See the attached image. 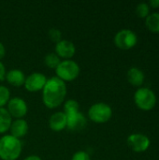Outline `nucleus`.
Masks as SVG:
<instances>
[{
  "label": "nucleus",
  "mask_w": 159,
  "mask_h": 160,
  "mask_svg": "<svg viewBox=\"0 0 159 160\" xmlns=\"http://www.w3.org/2000/svg\"><path fill=\"white\" fill-rule=\"evenodd\" d=\"M67 96L66 82L57 77L48 79L42 89V101L49 109L59 107Z\"/></svg>",
  "instance_id": "obj_1"
},
{
  "label": "nucleus",
  "mask_w": 159,
  "mask_h": 160,
  "mask_svg": "<svg viewBox=\"0 0 159 160\" xmlns=\"http://www.w3.org/2000/svg\"><path fill=\"white\" fill-rule=\"evenodd\" d=\"M22 144L21 140L4 135L0 138V158L2 160H16L22 154Z\"/></svg>",
  "instance_id": "obj_2"
},
{
  "label": "nucleus",
  "mask_w": 159,
  "mask_h": 160,
  "mask_svg": "<svg viewBox=\"0 0 159 160\" xmlns=\"http://www.w3.org/2000/svg\"><path fill=\"white\" fill-rule=\"evenodd\" d=\"M56 77L63 82H71L78 78L80 66L73 60H63L55 68Z\"/></svg>",
  "instance_id": "obj_3"
},
{
  "label": "nucleus",
  "mask_w": 159,
  "mask_h": 160,
  "mask_svg": "<svg viewBox=\"0 0 159 160\" xmlns=\"http://www.w3.org/2000/svg\"><path fill=\"white\" fill-rule=\"evenodd\" d=\"M134 101L139 109L142 111H151L157 104V97L151 89L141 87L135 92Z\"/></svg>",
  "instance_id": "obj_4"
},
{
  "label": "nucleus",
  "mask_w": 159,
  "mask_h": 160,
  "mask_svg": "<svg viewBox=\"0 0 159 160\" xmlns=\"http://www.w3.org/2000/svg\"><path fill=\"white\" fill-rule=\"evenodd\" d=\"M112 116V110L110 105L104 102L93 104L88 110V117L97 124L107 123Z\"/></svg>",
  "instance_id": "obj_5"
},
{
  "label": "nucleus",
  "mask_w": 159,
  "mask_h": 160,
  "mask_svg": "<svg viewBox=\"0 0 159 160\" xmlns=\"http://www.w3.org/2000/svg\"><path fill=\"white\" fill-rule=\"evenodd\" d=\"M137 35L130 29H122L114 36V44L121 50H129L136 46Z\"/></svg>",
  "instance_id": "obj_6"
},
{
  "label": "nucleus",
  "mask_w": 159,
  "mask_h": 160,
  "mask_svg": "<svg viewBox=\"0 0 159 160\" xmlns=\"http://www.w3.org/2000/svg\"><path fill=\"white\" fill-rule=\"evenodd\" d=\"M127 142L130 149L136 153H143L147 151L151 144L149 138L141 133H134L129 135Z\"/></svg>",
  "instance_id": "obj_7"
},
{
  "label": "nucleus",
  "mask_w": 159,
  "mask_h": 160,
  "mask_svg": "<svg viewBox=\"0 0 159 160\" xmlns=\"http://www.w3.org/2000/svg\"><path fill=\"white\" fill-rule=\"evenodd\" d=\"M7 106V110L10 114V116L16 119H22L23 116L26 115L28 112V107L26 102L19 97L10 98Z\"/></svg>",
  "instance_id": "obj_8"
},
{
  "label": "nucleus",
  "mask_w": 159,
  "mask_h": 160,
  "mask_svg": "<svg viewBox=\"0 0 159 160\" xmlns=\"http://www.w3.org/2000/svg\"><path fill=\"white\" fill-rule=\"evenodd\" d=\"M47 80L48 79L43 73L34 72L25 78V82L23 85L28 92L35 93V92L42 91V89L46 84Z\"/></svg>",
  "instance_id": "obj_9"
},
{
  "label": "nucleus",
  "mask_w": 159,
  "mask_h": 160,
  "mask_svg": "<svg viewBox=\"0 0 159 160\" xmlns=\"http://www.w3.org/2000/svg\"><path fill=\"white\" fill-rule=\"evenodd\" d=\"M86 126V117L81 112L67 115V128L69 131H81L84 129Z\"/></svg>",
  "instance_id": "obj_10"
},
{
  "label": "nucleus",
  "mask_w": 159,
  "mask_h": 160,
  "mask_svg": "<svg viewBox=\"0 0 159 160\" xmlns=\"http://www.w3.org/2000/svg\"><path fill=\"white\" fill-rule=\"evenodd\" d=\"M76 52V48L73 42L67 39H62L55 45V53L66 60L70 59Z\"/></svg>",
  "instance_id": "obj_11"
},
{
  "label": "nucleus",
  "mask_w": 159,
  "mask_h": 160,
  "mask_svg": "<svg viewBox=\"0 0 159 160\" xmlns=\"http://www.w3.org/2000/svg\"><path fill=\"white\" fill-rule=\"evenodd\" d=\"M49 127L52 130L59 132L67 128V115L63 112H57L51 115Z\"/></svg>",
  "instance_id": "obj_12"
},
{
  "label": "nucleus",
  "mask_w": 159,
  "mask_h": 160,
  "mask_svg": "<svg viewBox=\"0 0 159 160\" xmlns=\"http://www.w3.org/2000/svg\"><path fill=\"white\" fill-rule=\"evenodd\" d=\"M10 135L17 138V139H21L23 138L27 132H28V124L25 120L22 119H16L14 121L11 122L10 128Z\"/></svg>",
  "instance_id": "obj_13"
},
{
  "label": "nucleus",
  "mask_w": 159,
  "mask_h": 160,
  "mask_svg": "<svg viewBox=\"0 0 159 160\" xmlns=\"http://www.w3.org/2000/svg\"><path fill=\"white\" fill-rule=\"evenodd\" d=\"M25 75L24 73L20 69H10L8 72L6 73L5 79L7 81V82L15 87H20L24 84L25 82Z\"/></svg>",
  "instance_id": "obj_14"
},
{
  "label": "nucleus",
  "mask_w": 159,
  "mask_h": 160,
  "mask_svg": "<svg viewBox=\"0 0 159 160\" xmlns=\"http://www.w3.org/2000/svg\"><path fill=\"white\" fill-rule=\"evenodd\" d=\"M127 77L128 82L133 86H141L144 82V79H145L144 73L140 68L135 67L128 69Z\"/></svg>",
  "instance_id": "obj_15"
},
{
  "label": "nucleus",
  "mask_w": 159,
  "mask_h": 160,
  "mask_svg": "<svg viewBox=\"0 0 159 160\" xmlns=\"http://www.w3.org/2000/svg\"><path fill=\"white\" fill-rule=\"evenodd\" d=\"M12 122V117L5 108H0V134L9 130Z\"/></svg>",
  "instance_id": "obj_16"
},
{
  "label": "nucleus",
  "mask_w": 159,
  "mask_h": 160,
  "mask_svg": "<svg viewBox=\"0 0 159 160\" xmlns=\"http://www.w3.org/2000/svg\"><path fill=\"white\" fill-rule=\"evenodd\" d=\"M145 24L151 32L159 33V12L149 14V16L146 18Z\"/></svg>",
  "instance_id": "obj_17"
},
{
  "label": "nucleus",
  "mask_w": 159,
  "mask_h": 160,
  "mask_svg": "<svg viewBox=\"0 0 159 160\" xmlns=\"http://www.w3.org/2000/svg\"><path fill=\"white\" fill-rule=\"evenodd\" d=\"M60 62H61V59L55 52H50V53L46 54L44 57V64L49 68L55 69L58 67V65L60 64Z\"/></svg>",
  "instance_id": "obj_18"
},
{
  "label": "nucleus",
  "mask_w": 159,
  "mask_h": 160,
  "mask_svg": "<svg viewBox=\"0 0 159 160\" xmlns=\"http://www.w3.org/2000/svg\"><path fill=\"white\" fill-rule=\"evenodd\" d=\"M77 112H80V105H79L78 101H76L74 99H68L65 102L63 112L66 115H68V114H71V113H74Z\"/></svg>",
  "instance_id": "obj_19"
},
{
  "label": "nucleus",
  "mask_w": 159,
  "mask_h": 160,
  "mask_svg": "<svg viewBox=\"0 0 159 160\" xmlns=\"http://www.w3.org/2000/svg\"><path fill=\"white\" fill-rule=\"evenodd\" d=\"M10 99V92L7 87L4 85H0V108H4L5 105Z\"/></svg>",
  "instance_id": "obj_20"
},
{
  "label": "nucleus",
  "mask_w": 159,
  "mask_h": 160,
  "mask_svg": "<svg viewBox=\"0 0 159 160\" xmlns=\"http://www.w3.org/2000/svg\"><path fill=\"white\" fill-rule=\"evenodd\" d=\"M150 8L147 3H140L136 8V14L139 18H147L149 16Z\"/></svg>",
  "instance_id": "obj_21"
},
{
  "label": "nucleus",
  "mask_w": 159,
  "mask_h": 160,
  "mask_svg": "<svg viewBox=\"0 0 159 160\" xmlns=\"http://www.w3.org/2000/svg\"><path fill=\"white\" fill-rule=\"evenodd\" d=\"M48 37L52 41L55 43L62 40V33L58 28H51L48 32Z\"/></svg>",
  "instance_id": "obj_22"
},
{
  "label": "nucleus",
  "mask_w": 159,
  "mask_h": 160,
  "mask_svg": "<svg viewBox=\"0 0 159 160\" xmlns=\"http://www.w3.org/2000/svg\"><path fill=\"white\" fill-rule=\"evenodd\" d=\"M71 160H91V158L85 151H78L73 155Z\"/></svg>",
  "instance_id": "obj_23"
},
{
  "label": "nucleus",
  "mask_w": 159,
  "mask_h": 160,
  "mask_svg": "<svg viewBox=\"0 0 159 160\" xmlns=\"http://www.w3.org/2000/svg\"><path fill=\"white\" fill-rule=\"evenodd\" d=\"M6 68L4 64L0 61V81H3L6 77Z\"/></svg>",
  "instance_id": "obj_24"
},
{
  "label": "nucleus",
  "mask_w": 159,
  "mask_h": 160,
  "mask_svg": "<svg viewBox=\"0 0 159 160\" xmlns=\"http://www.w3.org/2000/svg\"><path fill=\"white\" fill-rule=\"evenodd\" d=\"M148 5H149V7L151 6L154 8H159V0H151Z\"/></svg>",
  "instance_id": "obj_25"
},
{
  "label": "nucleus",
  "mask_w": 159,
  "mask_h": 160,
  "mask_svg": "<svg viewBox=\"0 0 159 160\" xmlns=\"http://www.w3.org/2000/svg\"><path fill=\"white\" fill-rule=\"evenodd\" d=\"M5 53H6V49H5V46L2 42H0V60L5 56Z\"/></svg>",
  "instance_id": "obj_26"
},
{
  "label": "nucleus",
  "mask_w": 159,
  "mask_h": 160,
  "mask_svg": "<svg viewBox=\"0 0 159 160\" xmlns=\"http://www.w3.org/2000/svg\"><path fill=\"white\" fill-rule=\"evenodd\" d=\"M24 160H42L38 156H36V155H31V156H28L26 157Z\"/></svg>",
  "instance_id": "obj_27"
}]
</instances>
